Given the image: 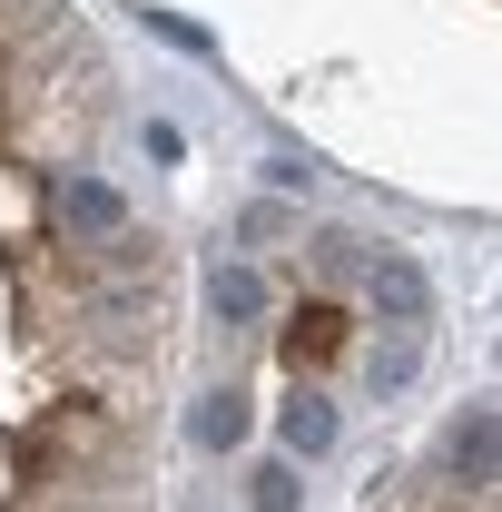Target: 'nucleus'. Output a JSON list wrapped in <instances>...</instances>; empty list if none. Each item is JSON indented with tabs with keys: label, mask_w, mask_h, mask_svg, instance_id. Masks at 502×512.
<instances>
[{
	"label": "nucleus",
	"mask_w": 502,
	"mask_h": 512,
	"mask_svg": "<svg viewBox=\"0 0 502 512\" xmlns=\"http://www.w3.org/2000/svg\"><path fill=\"white\" fill-rule=\"evenodd\" d=\"M365 296H375L384 325H434V276H424L404 247H384L375 266H365Z\"/></svg>",
	"instance_id": "f257e3e1"
},
{
	"label": "nucleus",
	"mask_w": 502,
	"mask_h": 512,
	"mask_svg": "<svg viewBox=\"0 0 502 512\" xmlns=\"http://www.w3.org/2000/svg\"><path fill=\"white\" fill-rule=\"evenodd\" d=\"M247 512H296V463H286V453L247 473Z\"/></svg>",
	"instance_id": "6e6552de"
},
{
	"label": "nucleus",
	"mask_w": 502,
	"mask_h": 512,
	"mask_svg": "<svg viewBox=\"0 0 502 512\" xmlns=\"http://www.w3.org/2000/svg\"><path fill=\"white\" fill-rule=\"evenodd\" d=\"M414 365H424V325H394V345H375V394L414 384Z\"/></svg>",
	"instance_id": "0eeeda50"
},
{
	"label": "nucleus",
	"mask_w": 502,
	"mask_h": 512,
	"mask_svg": "<svg viewBox=\"0 0 502 512\" xmlns=\"http://www.w3.org/2000/svg\"><path fill=\"white\" fill-rule=\"evenodd\" d=\"M286 355H296V365H325V355H335V306H306L296 335H286Z\"/></svg>",
	"instance_id": "1a4fd4ad"
},
{
	"label": "nucleus",
	"mask_w": 502,
	"mask_h": 512,
	"mask_svg": "<svg viewBox=\"0 0 502 512\" xmlns=\"http://www.w3.org/2000/svg\"><path fill=\"white\" fill-rule=\"evenodd\" d=\"M69 227H79V237H128V207H119V188H109V178H69Z\"/></svg>",
	"instance_id": "423d86ee"
},
{
	"label": "nucleus",
	"mask_w": 502,
	"mask_h": 512,
	"mask_svg": "<svg viewBox=\"0 0 502 512\" xmlns=\"http://www.w3.org/2000/svg\"><path fill=\"white\" fill-rule=\"evenodd\" d=\"M207 306H217V325H256V316H266V276L217 256V266H207Z\"/></svg>",
	"instance_id": "39448f33"
},
{
	"label": "nucleus",
	"mask_w": 502,
	"mask_h": 512,
	"mask_svg": "<svg viewBox=\"0 0 502 512\" xmlns=\"http://www.w3.org/2000/svg\"><path fill=\"white\" fill-rule=\"evenodd\" d=\"M493 453H502L493 394H473V404L453 414V444H443V463H453V483H463V493H493Z\"/></svg>",
	"instance_id": "f03ea898"
},
{
	"label": "nucleus",
	"mask_w": 502,
	"mask_h": 512,
	"mask_svg": "<svg viewBox=\"0 0 502 512\" xmlns=\"http://www.w3.org/2000/svg\"><path fill=\"white\" fill-rule=\"evenodd\" d=\"M276 434H286V463H315V453H335V434H345V414H335V404H325V394H296V404H286V414H276Z\"/></svg>",
	"instance_id": "7ed1b4c3"
},
{
	"label": "nucleus",
	"mask_w": 502,
	"mask_h": 512,
	"mask_svg": "<svg viewBox=\"0 0 502 512\" xmlns=\"http://www.w3.org/2000/svg\"><path fill=\"white\" fill-rule=\"evenodd\" d=\"M237 237H256V247H276V237H286V207H276V197H256L247 217H237Z\"/></svg>",
	"instance_id": "9d476101"
},
{
	"label": "nucleus",
	"mask_w": 502,
	"mask_h": 512,
	"mask_svg": "<svg viewBox=\"0 0 502 512\" xmlns=\"http://www.w3.org/2000/svg\"><path fill=\"white\" fill-rule=\"evenodd\" d=\"M148 30H158V40H178V50H207V30H197V20H178V10H148Z\"/></svg>",
	"instance_id": "9b49d317"
},
{
	"label": "nucleus",
	"mask_w": 502,
	"mask_h": 512,
	"mask_svg": "<svg viewBox=\"0 0 502 512\" xmlns=\"http://www.w3.org/2000/svg\"><path fill=\"white\" fill-rule=\"evenodd\" d=\"M188 434H197V453H237V444H247V394H237V384H217V394H197Z\"/></svg>",
	"instance_id": "20e7f679"
}]
</instances>
